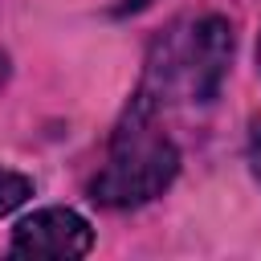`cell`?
<instances>
[{
  "mask_svg": "<svg viewBox=\"0 0 261 261\" xmlns=\"http://www.w3.org/2000/svg\"><path fill=\"white\" fill-rule=\"evenodd\" d=\"M151 114H155V102L139 90L135 106L126 110L122 126L114 130V143H110V155H106L102 171L90 184L98 204H106V208H139V204L155 200L175 179L179 151L163 130H155Z\"/></svg>",
  "mask_w": 261,
  "mask_h": 261,
  "instance_id": "cell-1",
  "label": "cell"
},
{
  "mask_svg": "<svg viewBox=\"0 0 261 261\" xmlns=\"http://www.w3.org/2000/svg\"><path fill=\"white\" fill-rule=\"evenodd\" d=\"M143 4H147V0H126V8H143Z\"/></svg>",
  "mask_w": 261,
  "mask_h": 261,
  "instance_id": "cell-6",
  "label": "cell"
},
{
  "mask_svg": "<svg viewBox=\"0 0 261 261\" xmlns=\"http://www.w3.org/2000/svg\"><path fill=\"white\" fill-rule=\"evenodd\" d=\"M90 245H94L90 224L69 208H41L12 228V257L69 261V257H86Z\"/></svg>",
  "mask_w": 261,
  "mask_h": 261,
  "instance_id": "cell-3",
  "label": "cell"
},
{
  "mask_svg": "<svg viewBox=\"0 0 261 261\" xmlns=\"http://www.w3.org/2000/svg\"><path fill=\"white\" fill-rule=\"evenodd\" d=\"M249 163H253V175L261 179V114L249 122Z\"/></svg>",
  "mask_w": 261,
  "mask_h": 261,
  "instance_id": "cell-5",
  "label": "cell"
},
{
  "mask_svg": "<svg viewBox=\"0 0 261 261\" xmlns=\"http://www.w3.org/2000/svg\"><path fill=\"white\" fill-rule=\"evenodd\" d=\"M29 196H33V179L20 175V171L0 167V216H8L12 208H20Z\"/></svg>",
  "mask_w": 261,
  "mask_h": 261,
  "instance_id": "cell-4",
  "label": "cell"
},
{
  "mask_svg": "<svg viewBox=\"0 0 261 261\" xmlns=\"http://www.w3.org/2000/svg\"><path fill=\"white\" fill-rule=\"evenodd\" d=\"M257 61H261V41H257Z\"/></svg>",
  "mask_w": 261,
  "mask_h": 261,
  "instance_id": "cell-7",
  "label": "cell"
},
{
  "mask_svg": "<svg viewBox=\"0 0 261 261\" xmlns=\"http://www.w3.org/2000/svg\"><path fill=\"white\" fill-rule=\"evenodd\" d=\"M232 57V29L224 16H200L155 45L147 65V94H184L192 102H212Z\"/></svg>",
  "mask_w": 261,
  "mask_h": 261,
  "instance_id": "cell-2",
  "label": "cell"
}]
</instances>
